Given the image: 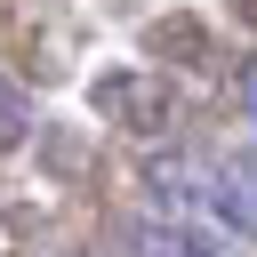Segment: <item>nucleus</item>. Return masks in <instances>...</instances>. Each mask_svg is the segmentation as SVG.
Listing matches in <instances>:
<instances>
[{
	"instance_id": "3",
	"label": "nucleus",
	"mask_w": 257,
	"mask_h": 257,
	"mask_svg": "<svg viewBox=\"0 0 257 257\" xmlns=\"http://www.w3.org/2000/svg\"><path fill=\"white\" fill-rule=\"evenodd\" d=\"M24 128H32V96L0 72V153H8V145H24Z\"/></svg>"
},
{
	"instance_id": "2",
	"label": "nucleus",
	"mask_w": 257,
	"mask_h": 257,
	"mask_svg": "<svg viewBox=\"0 0 257 257\" xmlns=\"http://www.w3.org/2000/svg\"><path fill=\"white\" fill-rule=\"evenodd\" d=\"M217 185H225V225L257 233V145L249 153H225L217 161Z\"/></svg>"
},
{
	"instance_id": "1",
	"label": "nucleus",
	"mask_w": 257,
	"mask_h": 257,
	"mask_svg": "<svg viewBox=\"0 0 257 257\" xmlns=\"http://www.w3.org/2000/svg\"><path fill=\"white\" fill-rule=\"evenodd\" d=\"M120 257H233V249H217V241H209V233H193V225L137 217V225H120Z\"/></svg>"
},
{
	"instance_id": "4",
	"label": "nucleus",
	"mask_w": 257,
	"mask_h": 257,
	"mask_svg": "<svg viewBox=\"0 0 257 257\" xmlns=\"http://www.w3.org/2000/svg\"><path fill=\"white\" fill-rule=\"evenodd\" d=\"M241 104H249V120H257V56L241 64Z\"/></svg>"
}]
</instances>
